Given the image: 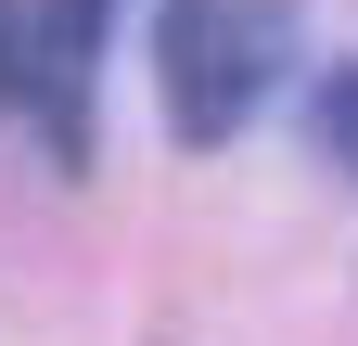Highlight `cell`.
Masks as SVG:
<instances>
[{
    "instance_id": "7a4b0ae2",
    "label": "cell",
    "mask_w": 358,
    "mask_h": 346,
    "mask_svg": "<svg viewBox=\"0 0 358 346\" xmlns=\"http://www.w3.org/2000/svg\"><path fill=\"white\" fill-rule=\"evenodd\" d=\"M90 77H103V0H52L26 26V90H38V128L64 167H90Z\"/></svg>"
},
{
    "instance_id": "277c9868",
    "label": "cell",
    "mask_w": 358,
    "mask_h": 346,
    "mask_svg": "<svg viewBox=\"0 0 358 346\" xmlns=\"http://www.w3.org/2000/svg\"><path fill=\"white\" fill-rule=\"evenodd\" d=\"M26 90V13H0V103Z\"/></svg>"
},
{
    "instance_id": "6da1fadb",
    "label": "cell",
    "mask_w": 358,
    "mask_h": 346,
    "mask_svg": "<svg viewBox=\"0 0 358 346\" xmlns=\"http://www.w3.org/2000/svg\"><path fill=\"white\" fill-rule=\"evenodd\" d=\"M294 64V0H166L154 13V90L179 141H231Z\"/></svg>"
},
{
    "instance_id": "3957f363",
    "label": "cell",
    "mask_w": 358,
    "mask_h": 346,
    "mask_svg": "<svg viewBox=\"0 0 358 346\" xmlns=\"http://www.w3.org/2000/svg\"><path fill=\"white\" fill-rule=\"evenodd\" d=\"M307 128H320V154H333L345 180H358V64H333V77H320V103H307Z\"/></svg>"
}]
</instances>
